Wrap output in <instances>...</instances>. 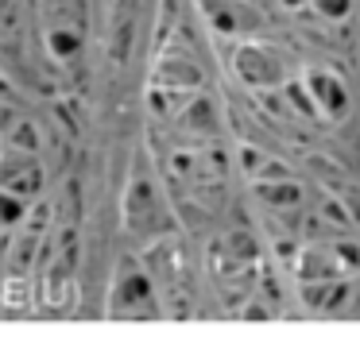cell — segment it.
I'll list each match as a JSON object with an SVG mask.
<instances>
[{
  "instance_id": "16",
  "label": "cell",
  "mask_w": 360,
  "mask_h": 340,
  "mask_svg": "<svg viewBox=\"0 0 360 340\" xmlns=\"http://www.w3.org/2000/svg\"><path fill=\"white\" fill-rule=\"evenodd\" d=\"M310 8L326 20H345L352 12V0H310Z\"/></svg>"
},
{
  "instance_id": "5",
  "label": "cell",
  "mask_w": 360,
  "mask_h": 340,
  "mask_svg": "<svg viewBox=\"0 0 360 340\" xmlns=\"http://www.w3.org/2000/svg\"><path fill=\"white\" fill-rule=\"evenodd\" d=\"M198 8L217 35H252L267 23V15L252 0H198Z\"/></svg>"
},
{
  "instance_id": "4",
  "label": "cell",
  "mask_w": 360,
  "mask_h": 340,
  "mask_svg": "<svg viewBox=\"0 0 360 340\" xmlns=\"http://www.w3.org/2000/svg\"><path fill=\"white\" fill-rule=\"evenodd\" d=\"M0 190H12L27 201H39V193L47 190V166L39 162V155L0 147Z\"/></svg>"
},
{
  "instance_id": "6",
  "label": "cell",
  "mask_w": 360,
  "mask_h": 340,
  "mask_svg": "<svg viewBox=\"0 0 360 340\" xmlns=\"http://www.w3.org/2000/svg\"><path fill=\"white\" fill-rule=\"evenodd\" d=\"M0 147H8V151H27V155L43 151V128L24 112V108L12 105V97L0 100Z\"/></svg>"
},
{
  "instance_id": "1",
  "label": "cell",
  "mask_w": 360,
  "mask_h": 340,
  "mask_svg": "<svg viewBox=\"0 0 360 340\" xmlns=\"http://www.w3.org/2000/svg\"><path fill=\"white\" fill-rule=\"evenodd\" d=\"M159 294L151 275L140 267V259H120L117 275H112V290H109V317H120V321H148V317H159Z\"/></svg>"
},
{
  "instance_id": "3",
  "label": "cell",
  "mask_w": 360,
  "mask_h": 340,
  "mask_svg": "<svg viewBox=\"0 0 360 340\" xmlns=\"http://www.w3.org/2000/svg\"><path fill=\"white\" fill-rule=\"evenodd\" d=\"M229 66H233L236 81L252 85V89H275V85L283 81V58L275 54V46H267V43L244 39V43L233 51Z\"/></svg>"
},
{
  "instance_id": "7",
  "label": "cell",
  "mask_w": 360,
  "mask_h": 340,
  "mask_svg": "<svg viewBox=\"0 0 360 340\" xmlns=\"http://www.w3.org/2000/svg\"><path fill=\"white\" fill-rule=\"evenodd\" d=\"M39 31H82L89 35V4L86 0H32Z\"/></svg>"
},
{
  "instance_id": "17",
  "label": "cell",
  "mask_w": 360,
  "mask_h": 340,
  "mask_svg": "<svg viewBox=\"0 0 360 340\" xmlns=\"http://www.w3.org/2000/svg\"><path fill=\"white\" fill-rule=\"evenodd\" d=\"M279 4H283V8H290V12H298V8H306L310 0H279Z\"/></svg>"
},
{
  "instance_id": "2",
  "label": "cell",
  "mask_w": 360,
  "mask_h": 340,
  "mask_svg": "<svg viewBox=\"0 0 360 340\" xmlns=\"http://www.w3.org/2000/svg\"><path fill=\"white\" fill-rule=\"evenodd\" d=\"M167 224L171 221H167L159 185L143 170H136L128 190H124V228L136 232V236H163Z\"/></svg>"
},
{
  "instance_id": "11",
  "label": "cell",
  "mask_w": 360,
  "mask_h": 340,
  "mask_svg": "<svg viewBox=\"0 0 360 340\" xmlns=\"http://www.w3.org/2000/svg\"><path fill=\"white\" fill-rule=\"evenodd\" d=\"M256 197L271 209H298L302 205V185L295 178H275V182H256Z\"/></svg>"
},
{
  "instance_id": "12",
  "label": "cell",
  "mask_w": 360,
  "mask_h": 340,
  "mask_svg": "<svg viewBox=\"0 0 360 340\" xmlns=\"http://www.w3.org/2000/svg\"><path fill=\"white\" fill-rule=\"evenodd\" d=\"M349 294V286L341 282V275L337 278H310V282H302V298L310 309H333L337 301Z\"/></svg>"
},
{
  "instance_id": "15",
  "label": "cell",
  "mask_w": 360,
  "mask_h": 340,
  "mask_svg": "<svg viewBox=\"0 0 360 340\" xmlns=\"http://www.w3.org/2000/svg\"><path fill=\"white\" fill-rule=\"evenodd\" d=\"M24 39V4L0 0V46H16Z\"/></svg>"
},
{
  "instance_id": "9",
  "label": "cell",
  "mask_w": 360,
  "mask_h": 340,
  "mask_svg": "<svg viewBox=\"0 0 360 340\" xmlns=\"http://www.w3.org/2000/svg\"><path fill=\"white\" fill-rule=\"evenodd\" d=\"M306 93H310V100L318 105V112H326V116H345V108H349L345 81L337 74H326V70H314V74L306 77Z\"/></svg>"
},
{
  "instance_id": "13",
  "label": "cell",
  "mask_w": 360,
  "mask_h": 340,
  "mask_svg": "<svg viewBox=\"0 0 360 340\" xmlns=\"http://www.w3.org/2000/svg\"><path fill=\"white\" fill-rule=\"evenodd\" d=\"M341 275V263L333 259V251H321V247H306L302 259H298V278L310 282V278H337Z\"/></svg>"
},
{
  "instance_id": "8",
  "label": "cell",
  "mask_w": 360,
  "mask_h": 340,
  "mask_svg": "<svg viewBox=\"0 0 360 340\" xmlns=\"http://www.w3.org/2000/svg\"><path fill=\"white\" fill-rule=\"evenodd\" d=\"M151 85H159V89H171V93H194L198 85H202V70H198L194 58H186V54L167 51L163 58L155 62Z\"/></svg>"
},
{
  "instance_id": "14",
  "label": "cell",
  "mask_w": 360,
  "mask_h": 340,
  "mask_svg": "<svg viewBox=\"0 0 360 340\" xmlns=\"http://www.w3.org/2000/svg\"><path fill=\"white\" fill-rule=\"evenodd\" d=\"M35 201L20 197V193L12 190H0V232H16L27 224V216H32Z\"/></svg>"
},
{
  "instance_id": "10",
  "label": "cell",
  "mask_w": 360,
  "mask_h": 340,
  "mask_svg": "<svg viewBox=\"0 0 360 340\" xmlns=\"http://www.w3.org/2000/svg\"><path fill=\"white\" fill-rule=\"evenodd\" d=\"M182 128L194 131V136H217L221 131V120H217V108H213L210 97H190L179 112Z\"/></svg>"
}]
</instances>
